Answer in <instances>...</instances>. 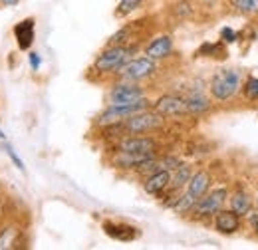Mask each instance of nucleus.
I'll return each mask as SVG.
<instances>
[{
    "instance_id": "a211bd4d",
    "label": "nucleus",
    "mask_w": 258,
    "mask_h": 250,
    "mask_svg": "<svg viewBox=\"0 0 258 250\" xmlns=\"http://www.w3.org/2000/svg\"><path fill=\"white\" fill-rule=\"evenodd\" d=\"M191 177H193L191 165L179 163V165L175 167V175H171V183H169V187L173 189V191H179V189H183L187 183H189Z\"/></svg>"
},
{
    "instance_id": "9d476101",
    "label": "nucleus",
    "mask_w": 258,
    "mask_h": 250,
    "mask_svg": "<svg viewBox=\"0 0 258 250\" xmlns=\"http://www.w3.org/2000/svg\"><path fill=\"white\" fill-rule=\"evenodd\" d=\"M169 183H171V171H167V169H157V171H153V173L145 179L143 189H145L147 195L157 197V195H161L163 191L169 187Z\"/></svg>"
},
{
    "instance_id": "f03ea898",
    "label": "nucleus",
    "mask_w": 258,
    "mask_h": 250,
    "mask_svg": "<svg viewBox=\"0 0 258 250\" xmlns=\"http://www.w3.org/2000/svg\"><path fill=\"white\" fill-rule=\"evenodd\" d=\"M135 52L133 46H109L107 50H103L96 58L94 70L99 74H113L117 72L125 62L131 60V54Z\"/></svg>"
},
{
    "instance_id": "c85d7f7f",
    "label": "nucleus",
    "mask_w": 258,
    "mask_h": 250,
    "mask_svg": "<svg viewBox=\"0 0 258 250\" xmlns=\"http://www.w3.org/2000/svg\"><path fill=\"white\" fill-rule=\"evenodd\" d=\"M4 137H6V135H4V133H2V129H0V139H4Z\"/></svg>"
},
{
    "instance_id": "aec40b11",
    "label": "nucleus",
    "mask_w": 258,
    "mask_h": 250,
    "mask_svg": "<svg viewBox=\"0 0 258 250\" xmlns=\"http://www.w3.org/2000/svg\"><path fill=\"white\" fill-rule=\"evenodd\" d=\"M195 203H197V199H193L189 193H185L181 197H175L173 203H169V205L175 213H189V211H193Z\"/></svg>"
},
{
    "instance_id": "7ed1b4c3",
    "label": "nucleus",
    "mask_w": 258,
    "mask_h": 250,
    "mask_svg": "<svg viewBox=\"0 0 258 250\" xmlns=\"http://www.w3.org/2000/svg\"><path fill=\"white\" fill-rule=\"evenodd\" d=\"M147 107H149V101H147L145 97L139 99V101H135V103L109 105V107L97 117V125H103V127H107V125H117V123H121V121H125L127 117H131L133 113L143 111V109H147Z\"/></svg>"
},
{
    "instance_id": "cd10ccee",
    "label": "nucleus",
    "mask_w": 258,
    "mask_h": 250,
    "mask_svg": "<svg viewBox=\"0 0 258 250\" xmlns=\"http://www.w3.org/2000/svg\"><path fill=\"white\" fill-rule=\"evenodd\" d=\"M20 0H0V4L2 6H14V4H18Z\"/></svg>"
},
{
    "instance_id": "6ab92c4d",
    "label": "nucleus",
    "mask_w": 258,
    "mask_h": 250,
    "mask_svg": "<svg viewBox=\"0 0 258 250\" xmlns=\"http://www.w3.org/2000/svg\"><path fill=\"white\" fill-rule=\"evenodd\" d=\"M185 105H187V113H193V115H199V113H205L209 107H211V101L201 94H193L189 97H185Z\"/></svg>"
},
{
    "instance_id": "393cba45",
    "label": "nucleus",
    "mask_w": 258,
    "mask_h": 250,
    "mask_svg": "<svg viewBox=\"0 0 258 250\" xmlns=\"http://www.w3.org/2000/svg\"><path fill=\"white\" fill-rule=\"evenodd\" d=\"M4 149H6V153H8V157L12 159V163H14V165H16V167H18L20 171H26V167H24L22 159H20V157L16 155V151H14V147H12L10 143H6V145H4Z\"/></svg>"
},
{
    "instance_id": "bb28decb",
    "label": "nucleus",
    "mask_w": 258,
    "mask_h": 250,
    "mask_svg": "<svg viewBox=\"0 0 258 250\" xmlns=\"http://www.w3.org/2000/svg\"><path fill=\"white\" fill-rule=\"evenodd\" d=\"M30 64H32V70H38V68H40V56H38L36 52L30 54Z\"/></svg>"
},
{
    "instance_id": "9b49d317",
    "label": "nucleus",
    "mask_w": 258,
    "mask_h": 250,
    "mask_svg": "<svg viewBox=\"0 0 258 250\" xmlns=\"http://www.w3.org/2000/svg\"><path fill=\"white\" fill-rule=\"evenodd\" d=\"M103 230H105V234H109L111 238L121 240V242H131V240L139 238V234H141L135 226L121 224V222L117 224V222H109V220H105V222H103Z\"/></svg>"
},
{
    "instance_id": "ddd939ff",
    "label": "nucleus",
    "mask_w": 258,
    "mask_h": 250,
    "mask_svg": "<svg viewBox=\"0 0 258 250\" xmlns=\"http://www.w3.org/2000/svg\"><path fill=\"white\" fill-rule=\"evenodd\" d=\"M171 52H173V38L171 36H159L145 48V54L151 60H163V58L171 56Z\"/></svg>"
},
{
    "instance_id": "5701e85b",
    "label": "nucleus",
    "mask_w": 258,
    "mask_h": 250,
    "mask_svg": "<svg viewBox=\"0 0 258 250\" xmlns=\"http://www.w3.org/2000/svg\"><path fill=\"white\" fill-rule=\"evenodd\" d=\"M242 88H244V95H246L248 99H252V101L258 99V78H252V76H250V78L244 82Z\"/></svg>"
},
{
    "instance_id": "20e7f679",
    "label": "nucleus",
    "mask_w": 258,
    "mask_h": 250,
    "mask_svg": "<svg viewBox=\"0 0 258 250\" xmlns=\"http://www.w3.org/2000/svg\"><path fill=\"white\" fill-rule=\"evenodd\" d=\"M161 123H163L161 113L143 109V111L133 113L131 117H127L125 121H121V123H117V125H121L125 131L133 133V135H139V133H147V131H153V129L161 127Z\"/></svg>"
},
{
    "instance_id": "f8f14e48",
    "label": "nucleus",
    "mask_w": 258,
    "mask_h": 250,
    "mask_svg": "<svg viewBox=\"0 0 258 250\" xmlns=\"http://www.w3.org/2000/svg\"><path fill=\"white\" fill-rule=\"evenodd\" d=\"M215 228L223 234H234L240 228V217L234 211H219L215 215Z\"/></svg>"
},
{
    "instance_id": "423d86ee",
    "label": "nucleus",
    "mask_w": 258,
    "mask_h": 250,
    "mask_svg": "<svg viewBox=\"0 0 258 250\" xmlns=\"http://www.w3.org/2000/svg\"><path fill=\"white\" fill-rule=\"evenodd\" d=\"M119 78L121 80H129V82H141L149 76L155 74V60L151 58H135V60H129L125 62L119 70H117Z\"/></svg>"
},
{
    "instance_id": "a878e982",
    "label": "nucleus",
    "mask_w": 258,
    "mask_h": 250,
    "mask_svg": "<svg viewBox=\"0 0 258 250\" xmlns=\"http://www.w3.org/2000/svg\"><path fill=\"white\" fill-rule=\"evenodd\" d=\"M221 38L225 40L226 44H230V42H236V32L230 30V28H223V30H221Z\"/></svg>"
},
{
    "instance_id": "dca6fc26",
    "label": "nucleus",
    "mask_w": 258,
    "mask_h": 250,
    "mask_svg": "<svg viewBox=\"0 0 258 250\" xmlns=\"http://www.w3.org/2000/svg\"><path fill=\"white\" fill-rule=\"evenodd\" d=\"M155 157V153H131V151H117V155L113 157V163L117 167H139L143 161Z\"/></svg>"
},
{
    "instance_id": "c756f323",
    "label": "nucleus",
    "mask_w": 258,
    "mask_h": 250,
    "mask_svg": "<svg viewBox=\"0 0 258 250\" xmlns=\"http://www.w3.org/2000/svg\"><path fill=\"white\" fill-rule=\"evenodd\" d=\"M254 228H256V234H258V220L254 222Z\"/></svg>"
},
{
    "instance_id": "39448f33",
    "label": "nucleus",
    "mask_w": 258,
    "mask_h": 250,
    "mask_svg": "<svg viewBox=\"0 0 258 250\" xmlns=\"http://www.w3.org/2000/svg\"><path fill=\"white\" fill-rule=\"evenodd\" d=\"M226 189H215V191H211V193H205L197 203H195L193 207V213L195 217H199V219H209V217H215L221 209H223V205H225L226 201Z\"/></svg>"
},
{
    "instance_id": "b1692460",
    "label": "nucleus",
    "mask_w": 258,
    "mask_h": 250,
    "mask_svg": "<svg viewBox=\"0 0 258 250\" xmlns=\"http://www.w3.org/2000/svg\"><path fill=\"white\" fill-rule=\"evenodd\" d=\"M143 0H121V4H119V8H117V16H125V14H129V12H133L139 4H141Z\"/></svg>"
},
{
    "instance_id": "4468645a",
    "label": "nucleus",
    "mask_w": 258,
    "mask_h": 250,
    "mask_svg": "<svg viewBox=\"0 0 258 250\" xmlns=\"http://www.w3.org/2000/svg\"><path fill=\"white\" fill-rule=\"evenodd\" d=\"M34 28H36V24H34L32 18H26V20H22V22H18L14 26V38L18 42V48L20 50H28L32 46L34 36H36Z\"/></svg>"
},
{
    "instance_id": "412c9836",
    "label": "nucleus",
    "mask_w": 258,
    "mask_h": 250,
    "mask_svg": "<svg viewBox=\"0 0 258 250\" xmlns=\"http://www.w3.org/2000/svg\"><path fill=\"white\" fill-rule=\"evenodd\" d=\"M16 238H18V228L16 226L2 228V232H0V250L12 248L16 244Z\"/></svg>"
},
{
    "instance_id": "f3484780",
    "label": "nucleus",
    "mask_w": 258,
    "mask_h": 250,
    "mask_svg": "<svg viewBox=\"0 0 258 250\" xmlns=\"http://www.w3.org/2000/svg\"><path fill=\"white\" fill-rule=\"evenodd\" d=\"M250 207H252V201H250L248 193L244 189H236L230 197V211H234L238 217H242V215L250 213Z\"/></svg>"
},
{
    "instance_id": "4be33fe9",
    "label": "nucleus",
    "mask_w": 258,
    "mask_h": 250,
    "mask_svg": "<svg viewBox=\"0 0 258 250\" xmlns=\"http://www.w3.org/2000/svg\"><path fill=\"white\" fill-rule=\"evenodd\" d=\"M230 6L242 14H258V0H228Z\"/></svg>"
},
{
    "instance_id": "2eb2a0df",
    "label": "nucleus",
    "mask_w": 258,
    "mask_h": 250,
    "mask_svg": "<svg viewBox=\"0 0 258 250\" xmlns=\"http://www.w3.org/2000/svg\"><path fill=\"white\" fill-rule=\"evenodd\" d=\"M189 189H187V193L193 197V199H201L205 193H209V187H211V175L207 173V171H199V173H195L193 177L189 179Z\"/></svg>"
},
{
    "instance_id": "1a4fd4ad",
    "label": "nucleus",
    "mask_w": 258,
    "mask_h": 250,
    "mask_svg": "<svg viewBox=\"0 0 258 250\" xmlns=\"http://www.w3.org/2000/svg\"><path fill=\"white\" fill-rule=\"evenodd\" d=\"M155 111L167 117H175V115H185L187 105H185V99L179 95H163L155 101Z\"/></svg>"
},
{
    "instance_id": "6e6552de",
    "label": "nucleus",
    "mask_w": 258,
    "mask_h": 250,
    "mask_svg": "<svg viewBox=\"0 0 258 250\" xmlns=\"http://www.w3.org/2000/svg\"><path fill=\"white\" fill-rule=\"evenodd\" d=\"M157 141L145 135H133L127 139H121L117 143V151H131V153H155Z\"/></svg>"
},
{
    "instance_id": "7c9ffc66",
    "label": "nucleus",
    "mask_w": 258,
    "mask_h": 250,
    "mask_svg": "<svg viewBox=\"0 0 258 250\" xmlns=\"http://www.w3.org/2000/svg\"><path fill=\"white\" fill-rule=\"evenodd\" d=\"M256 205H258V195H256Z\"/></svg>"
},
{
    "instance_id": "f257e3e1",
    "label": "nucleus",
    "mask_w": 258,
    "mask_h": 250,
    "mask_svg": "<svg viewBox=\"0 0 258 250\" xmlns=\"http://www.w3.org/2000/svg\"><path fill=\"white\" fill-rule=\"evenodd\" d=\"M240 88V72L234 68L219 70L211 80V95L217 101H226Z\"/></svg>"
},
{
    "instance_id": "0eeeda50",
    "label": "nucleus",
    "mask_w": 258,
    "mask_h": 250,
    "mask_svg": "<svg viewBox=\"0 0 258 250\" xmlns=\"http://www.w3.org/2000/svg\"><path fill=\"white\" fill-rule=\"evenodd\" d=\"M145 97V92L143 88L135 86L133 82H121V84H115L109 92V103L111 105H125V103H135L139 99Z\"/></svg>"
}]
</instances>
